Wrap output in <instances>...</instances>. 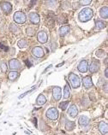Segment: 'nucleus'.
<instances>
[{
	"label": "nucleus",
	"mask_w": 108,
	"mask_h": 135,
	"mask_svg": "<svg viewBox=\"0 0 108 135\" xmlns=\"http://www.w3.org/2000/svg\"><path fill=\"white\" fill-rule=\"evenodd\" d=\"M82 84H83V86L85 88H91L93 86V82H92V79L90 76H86L82 79Z\"/></svg>",
	"instance_id": "f8f14e48"
},
{
	"label": "nucleus",
	"mask_w": 108,
	"mask_h": 135,
	"mask_svg": "<svg viewBox=\"0 0 108 135\" xmlns=\"http://www.w3.org/2000/svg\"><path fill=\"white\" fill-rule=\"evenodd\" d=\"M37 38H38V41L39 43L45 44L48 40V36L45 31H39L37 35Z\"/></svg>",
	"instance_id": "423d86ee"
},
{
	"label": "nucleus",
	"mask_w": 108,
	"mask_h": 135,
	"mask_svg": "<svg viewBox=\"0 0 108 135\" xmlns=\"http://www.w3.org/2000/svg\"><path fill=\"white\" fill-rule=\"evenodd\" d=\"M105 87H106V92H107V83H106Z\"/></svg>",
	"instance_id": "c9c22d12"
},
{
	"label": "nucleus",
	"mask_w": 108,
	"mask_h": 135,
	"mask_svg": "<svg viewBox=\"0 0 108 135\" xmlns=\"http://www.w3.org/2000/svg\"><path fill=\"white\" fill-rule=\"evenodd\" d=\"M46 103V98L43 94H39V97L36 99V104L39 105H43Z\"/></svg>",
	"instance_id": "a211bd4d"
},
{
	"label": "nucleus",
	"mask_w": 108,
	"mask_h": 135,
	"mask_svg": "<svg viewBox=\"0 0 108 135\" xmlns=\"http://www.w3.org/2000/svg\"><path fill=\"white\" fill-rule=\"evenodd\" d=\"M63 64H64V62H62V63H60V64H58V65H57V67H61V66H62V65H63Z\"/></svg>",
	"instance_id": "e433bc0d"
},
{
	"label": "nucleus",
	"mask_w": 108,
	"mask_h": 135,
	"mask_svg": "<svg viewBox=\"0 0 108 135\" xmlns=\"http://www.w3.org/2000/svg\"><path fill=\"white\" fill-rule=\"evenodd\" d=\"M9 65L10 69H12L13 71H16L21 68V63L17 59H11L9 62Z\"/></svg>",
	"instance_id": "0eeeda50"
},
{
	"label": "nucleus",
	"mask_w": 108,
	"mask_h": 135,
	"mask_svg": "<svg viewBox=\"0 0 108 135\" xmlns=\"http://www.w3.org/2000/svg\"><path fill=\"white\" fill-rule=\"evenodd\" d=\"M70 96V88L69 86V85L66 84L64 89V98H69Z\"/></svg>",
	"instance_id": "aec40b11"
},
{
	"label": "nucleus",
	"mask_w": 108,
	"mask_h": 135,
	"mask_svg": "<svg viewBox=\"0 0 108 135\" xmlns=\"http://www.w3.org/2000/svg\"><path fill=\"white\" fill-rule=\"evenodd\" d=\"M13 19L16 23L22 24L27 21V16L22 11H17V12H16L15 14H14Z\"/></svg>",
	"instance_id": "7ed1b4c3"
},
{
	"label": "nucleus",
	"mask_w": 108,
	"mask_h": 135,
	"mask_svg": "<svg viewBox=\"0 0 108 135\" xmlns=\"http://www.w3.org/2000/svg\"><path fill=\"white\" fill-rule=\"evenodd\" d=\"M32 54H33L35 57L41 58L44 56V50L39 46H36L33 50H32Z\"/></svg>",
	"instance_id": "39448f33"
},
{
	"label": "nucleus",
	"mask_w": 108,
	"mask_h": 135,
	"mask_svg": "<svg viewBox=\"0 0 108 135\" xmlns=\"http://www.w3.org/2000/svg\"><path fill=\"white\" fill-rule=\"evenodd\" d=\"M29 20L32 23L34 24H38L40 21V18H39V16L38 15L37 13L35 12H32L29 14Z\"/></svg>",
	"instance_id": "ddd939ff"
},
{
	"label": "nucleus",
	"mask_w": 108,
	"mask_h": 135,
	"mask_svg": "<svg viewBox=\"0 0 108 135\" xmlns=\"http://www.w3.org/2000/svg\"><path fill=\"white\" fill-rule=\"evenodd\" d=\"M0 48L3 49V50H4V51H7V50H8V48H7V47H4V46H3L1 43H0Z\"/></svg>",
	"instance_id": "72a5a7b5"
},
{
	"label": "nucleus",
	"mask_w": 108,
	"mask_h": 135,
	"mask_svg": "<svg viewBox=\"0 0 108 135\" xmlns=\"http://www.w3.org/2000/svg\"><path fill=\"white\" fill-rule=\"evenodd\" d=\"M92 3V0H81L79 1V3H81L80 5H88Z\"/></svg>",
	"instance_id": "bb28decb"
},
{
	"label": "nucleus",
	"mask_w": 108,
	"mask_h": 135,
	"mask_svg": "<svg viewBox=\"0 0 108 135\" xmlns=\"http://www.w3.org/2000/svg\"><path fill=\"white\" fill-rule=\"evenodd\" d=\"M100 69V62L98 61H93L90 63L89 66V71L91 73H96Z\"/></svg>",
	"instance_id": "9b49d317"
},
{
	"label": "nucleus",
	"mask_w": 108,
	"mask_h": 135,
	"mask_svg": "<svg viewBox=\"0 0 108 135\" xmlns=\"http://www.w3.org/2000/svg\"><path fill=\"white\" fill-rule=\"evenodd\" d=\"M7 69H8V66H7V64L5 62H2L1 63V69L3 73H5L7 71Z\"/></svg>",
	"instance_id": "c756f323"
},
{
	"label": "nucleus",
	"mask_w": 108,
	"mask_h": 135,
	"mask_svg": "<svg viewBox=\"0 0 108 135\" xmlns=\"http://www.w3.org/2000/svg\"><path fill=\"white\" fill-rule=\"evenodd\" d=\"M66 16H64V15H61L58 18H57V21H58V23H60V24H64V23H65L66 22H67V18H65V19H63V17H65Z\"/></svg>",
	"instance_id": "a878e982"
},
{
	"label": "nucleus",
	"mask_w": 108,
	"mask_h": 135,
	"mask_svg": "<svg viewBox=\"0 0 108 135\" xmlns=\"http://www.w3.org/2000/svg\"><path fill=\"white\" fill-rule=\"evenodd\" d=\"M69 104H70L69 101H65V102L61 103V104H59V108L62 109V110H65L68 107V105H69Z\"/></svg>",
	"instance_id": "b1692460"
},
{
	"label": "nucleus",
	"mask_w": 108,
	"mask_h": 135,
	"mask_svg": "<svg viewBox=\"0 0 108 135\" xmlns=\"http://www.w3.org/2000/svg\"><path fill=\"white\" fill-rule=\"evenodd\" d=\"M34 88H35V86H34V87L33 88V89H31L30 91H26V92H25V93H24V94H22V95H21V96H20V97H19V98H22L24 97V96H26L27 94H28V93H30V92H31V91H33L34 90Z\"/></svg>",
	"instance_id": "2f4dec72"
},
{
	"label": "nucleus",
	"mask_w": 108,
	"mask_h": 135,
	"mask_svg": "<svg viewBox=\"0 0 108 135\" xmlns=\"http://www.w3.org/2000/svg\"><path fill=\"white\" fill-rule=\"evenodd\" d=\"M46 116L47 118L52 120H56L58 118V111L56 108H50L47 111H46Z\"/></svg>",
	"instance_id": "20e7f679"
},
{
	"label": "nucleus",
	"mask_w": 108,
	"mask_h": 135,
	"mask_svg": "<svg viewBox=\"0 0 108 135\" xmlns=\"http://www.w3.org/2000/svg\"><path fill=\"white\" fill-rule=\"evenodd\" d=\"M10 29L11 30L12 32H14V33H15V32H17V31H18V27H17L16 26H15L14 24H10Z\"/></svg>",
	"instance_id": "7c9ffc66"
},
{
	"label": "nucleus",
	"mask_w": 108,
	"mask_h": 135,
	"mask_svg": "<svg viewBox=\"0 0 108 135\" xmlns=\"http://www.w3.org/2000/svg\"><path fill=\"white\" fill-rule=\"evenodd\" d=\"M52 95H53L54 99H55L56 101L60 100L61 97H62V91H61V88L58 86L54 87L52 90Z\"/></svg>",
	"instance_id": "6e6552de"
},
{
	"label": "nucleus",
	"mask_w": 108,
	"mask_h": 135,
	"mask_svg": "<svg viewBox=\"0 0 108 135\" xmlns=\"http://www.w3.org/2000/svg\"><path fill=\"white\" fill-rule=\"evenodd\" d=\"M1 21H2V16L0 15V22H1Z\"/></svg>",
	"instance_id": "4c0bfd02"
},
{
	"label": "nucleus",
	"mask_w": 108,
	"mask_h": 135,
	"mask_svg": "<svg viewBox=\"0 0 108 135\" xmlns=\"http://www.w3.org/2000/svg\"><path fill=\"white\" fill-rule=\"evenodd\" d=\"M75 122H67L66 124H65V129L67 131H72L75 128Z\"/></svg>",
	"instance_id": "4be33fe9"
},
{
	"label": "nucleus",
	"mask_w": 108,
	"mask_h": 135,
	"mask_svg": "<svg viewBox=\"0 0 108 135\" xmlns=\"http://www.w3.org/2000/svg\"><path fill=\"white\" fill-rule=\"evenodd\" d=\"M28 45L27 43V41L25 40H20L19 42H18V45H19V47L20 48H24V47H26Z\"/></svg>",
	"instance_id": "393cba45"
},
{
	"label": "nucleus",
	"mask_w": 108,
	"mask_h": 135,
	"mask_svg": "<svg viewBox=\"0 0 108 135\" xmlns=\"http://www.w3.org/2000/svg\"><path fill=\"white\" fill-rule=\"evenodd\" d=\"M69 80L71 84V86L73 88H77L80 86L81 85V81H80V78L78 75H76L74 73H70L69 74Z\"/></svg>",
	"instance_id": "f03ea898"
},
{
	"label": "nucleus",
	"mask_w": 108,
	"mask_h": 135,
	"mask_svg": "<svg viewBox=\"0 0 108 135\" xmlns=\"http://www.w3.org/2000/svg\"><path fill=\"white\" fill-rule=\"evenodd\" d=\"M1 9L5 14H10L12 10V5L9 2H3L1 3Z\"/></svg>",
	"instance_id": "1a4fd4ad"
},
{
	"label": "nucleus",
	"mask_w": 108,
	"mask_h": 135,
	"mask_svg": "<svg viewBox=\"0 0 108 135\" xmlns=\"http://www.w3.org/2000/svg\"><path fill=\"white\" fill-rule=\"evenodd\" d=\"M25 63H26L28 67H31V66H32V63H31V62H30V59L25 60Z\"/></svg>",
	"instance_id": "473e14b6"
},
{
	"label": "nucleus",
	"mask_w": 108,
	"mask_h": 135,
	"mask_svg": "<svg viewBox=\"0 0 108 135\" xmlns=\"http://www.w3.org/2000/svg\"><path fill=\"white\" fill-rule=\"evenodd\" d=\"M19 76V74H18L17 71H10V72L9 73V80H15L17 79V77Z\"/></svg>",
	"instance_id": "412c9836"
},
{
	"label": "nucleus",
	"mask_w": 108,
	"mask_h": 135,
	"mask_svg": "<svg viewBox=\"0 0 108 135\" xmlns=\"http://www.w3.org/2000/svg\"><path fill=\"white\" fill-rule=\"evenodd\" d=\"M89 122H90L89 118H88V116H86V115H82V116H80V118H79V120H78L79 124H80V125L82 126V127L88 126V124H89Z\"/></svg>",
	"instance_id": "dca6fc26"
},
{
	"label": "nucleus",
	"mask_w": 108,
	"mask_h": 135,
	"mask_svg": "<svg viewBox=\"0 0 108 135\" xmlns=\"http://www.w3.org/2000/svg\"><path fill=\"white\" fill-rule=\"evenodd\" d=\"M100 16L102 17V18L107 19V17H108V8H107V6L102 7V8L100 9Z\"/></svg>",
	"instance_id": "6ab92c4d"
},
{
	"label": "nucleus",
	"mask_w": 108,
	"mask_h": 135,
	"mask_svg": "<svg viewBox=\"0 0 108 135\" xmlns=\"http://www.w3.org/2000/svg\"><path fill=\"white\" fill-rule=\"evenodd\" d=\"M70 26L65 25V26H62L59 28V34L60 36H65V35L70 32Z\"/></svg>",
	"instance_id": "f3484780"
},
{
	"label": "nucleus",
	"mask_w": 108,
	"mask_h": 135,
	"mask_svg": "<svg viewBox=\"0 0 108 135\" xmlns=\"http://www.w3.org/2000/svg\"><path fill=\"white\" fill-rule=\"evenodd\" d=\"M93 9L90 8H85L79 12L78 18L81 22H88V21L91 20L93 18Z\"/></svg>",
	"instance_id": "f257e3e1"
},
{
	"label": "nucleus",
	"mask_w": 108,
	"mask_h": 135,
	"mask_svg": "<svg viewBox=\"0 0 108 135\" xmlns=\"http://www.w3.org/2000/svg\"><path fill=\"white\" fill-rule=\"evenodd\" d=\"M88 69V63L86 60H82V61L79 63L78 65V70L81 73H86Z\"/></svg>",
	"instance_id": "9d476101"
},
{
	"label": "nucleus",
	"mask_w": 108,
	"mask_h": 135,
	"mask_svg": "<svg viewBox=\"0 0 108 135\" xmlns=\"http://www.w3.org/2000/svg\"><path fill=\"white\" fill-rule=\"evenodd\" d=\"M99 130L102 134H106L108 132V125L106 122H100L99 123Z\"/></svg>",
	"instance_id": "4468645a"
},
{
	"label": "nucleus",
	"mask_w": 108,
	"mask_h": 135,
	"mask_svg": "<svg viewBox=\"0 0 108 135\" xmlns=\"http://www.w3.org/2000/svg\"><path fill=\"white\" fill-rule=\"evenodd\" d=\"M68 114H69V115L71 116V117H75L77 115H78V109L75 105H71L70 109H68Z\"/></svg>",
	"instance_id": "2eb2a0df"
},
{
	"label": "nucleus",
	"mask_w": 108,
	"mask_h": 135,
	"mask_svg": "<svg viewBox=\"0 0 108 135\" xmlns=\"http://www.w3.org/2000/svg\"><path fill=\"white\" fill-rule=\"evenodd\" d=\"M27 34L28 35V36H33V35L34 34V29L32 27H28L27 28Z\"/></svg>",
	"instance_id": "cd10ccee"
},
{
	"label": "nucleus",
	"mask_w": 108,
	"mask_h": 135,
	"mask_svg": "<svg viewBox=\"0 0 108 135\" xmlns=\"http://www.w3.org/2000/svg\"><path fill=\"white\" fill-rule=\"evenodd\" d=\"M105 27H106V24L104 23V22H102V21H97L95 23V27L97 29H103Z\"/></svg>",
	"instance_id": "5701e85b"
},
{
	"label": "nucleus",
	"mask_w": 108,
	"mask_h": 135,
	"mask_svg": "<svg viewBox=\"0 0 108 135\" xmlns=\"http://www.w3.org/2000/svg\"><path fill=\"white\" fill-rule=\"evenodd\" d=\"M105 55V51H102V50H98V51H96V56H99V57H102Z\"/></svg>",
	"instance_id": "c85d7f7f"
},
{
	"label": "nucleus",
	"mask_w": 108,
	"mask_h": 135,
	"mask_svg": "<svg viewBox=\"0 0 108 135\" xmlns=\"http://www.w3.org/2000/svg\"><path fill=\"white\" fill-rule=\"evenodd\" d=\"M105 75H106V78L108 77V69H107V68H106V70H105Z\"/></svg>",
	"instance_id": "f704fd0d"
},
{
	"label": "nucleus",
	"mask_w": 108,
	"mask_h": 135,
	"mask_svg": "<svg viewBox=\"0 0 108 135\" xmlns=\"http://www.w3.org/2000/svg\"><path fill=\"white\" fill-rule=\"evenodd\" d=\"M106 65H107V58L106 59Z\"/></svg>",
	"instance_id": "58836bf2"
}]
</instances>
